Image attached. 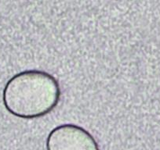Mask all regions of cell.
Returning a JSON list of instances; mask_svg holds the SVG:
<instances>
[{
	"instance_id": "obj_2",
	"label": "cell",
	"mask_w": 160,
	"mask_h": 150,
	"mask_svg": "<svg viewBox=\"0 0 160 150\" xmlns=\"http://www.w3.org/2000/svg\"><path fill=\"white\" fill-rule=\"evenodd\" d=\"M47 150H99L94 138L84 128L74 124L57 127L49 134Z\"/></svg>"
},
{
	"instance_id": "obj_1",
	"label": "cell",
	"mask_w": 160,
	"mask_h": 150,
	"mask_svg": "<svg viewBox=\"0 0 160 150\" xmlns=\"http://www.w3.org/2000/svg\"><path fill=\"white\" fill-rule=\"evenodd\" d=\"M61 89L57 79L41 70H26L7 82L2 93L6 109L24 119L42 117L58 104Z\"/></svg>"
}]
</instances>
